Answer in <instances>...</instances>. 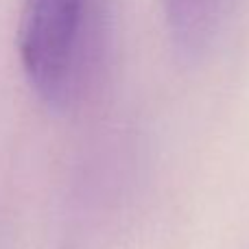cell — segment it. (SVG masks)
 <instances>
[{
  "mask_svg": "<svg viewBox=\"0 0 249 249\" xmlns=\"http://www.w3.org/2000/svg\"><path fill=\"white\" fill-rule=\"evenodd\" d=\"M173 42L184 53H199L214 33L219 0H162Z\"/></svg>",
  "mask_w": 249,
  "mask_h": 249,
  "instance_id": "cell-2",
  "label": "cell"
},
{
  "mask_svg": "<svg viewBox=\"0 0 249 249\" xmlns=\"http://www.w3.org/2000/svg\"><path fill=\"white\" fill-rule=\"evenodd\" d=\"M83 0H26L18 24V55L31 88L64 107L77 92Z\"/></svg>",
  "mask_w": 249,
  "mask_h": 249,
  "instance_id": "cell-1",
  "label": "cell"
}]
</instances>
